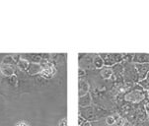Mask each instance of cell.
<instances>
[{"label": "cell", "mask_w": 149, "mask_h": 126, "mask_svg": "<svg viewBox=\"0 0 149 126\" xmlns=\"http://www.w3.org/2000/svg\"><path fill=\"white\" fill-rule=\"evenodd\" d=\"M107 123L108 124H113V123H115V119H113L112 116L108 117L107 118Z\"/></svg>", "instance_id": "6da1fadb"}, {"label": "cell", "mask_w": 149, "mask_h": 126, "mask_svg": "<svg viewBox=\"0 0 149 126\" xmlns=\"http://www.w3.org/2000/svg\"><path fill=\"white\" fill-rule=\"evenodd\" d=\"M16 126H29V125L25 122H19L18 124H16Z\"/></svg>", "instance_id": "7a4b0ae2"}, {"label": "cell", "mask_w": 149, "mask_h": 126, "mask_svg": "<svg viewBox=\"0 0 149 126\" xmlns=\"http://www.w3.org/2000/svg\"><path fill=\"white\" fill-rule=\"evenodd\" d=\"M60 125L61 126H66V119H63L61 122H60Z\"/></svg>", "instance_id": "3957f363"}]
</instances>
